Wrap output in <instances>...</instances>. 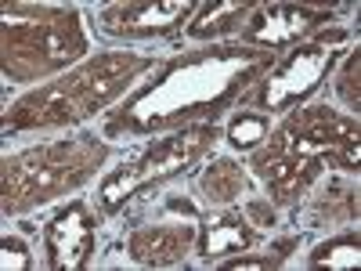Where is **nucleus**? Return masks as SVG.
Instances as JSON below:
<instances>
[{
	"label": "nucleus",
	"mask_w": 361,
	"mask_h": 271,
	"mask_svg": "<svg viewBox=\"0 0 361 271\" xmlns=\"http://www.w3.org/2000/svg\"><path fill=\"white\" fill-rule=\"evenodd\" d=\"M192 239V228H173V231H141L130 239V253L145 264H170L185 253Z\"/></svg>",
	"instance_id": "f03ea898"
},
{
	"label": "nucleus",
	"mask_w": 361,
	"mask_h": 271,
	"mask_svg": "<svg viewBox=\"0 0 361 271\" xmlns=\"http://www.w3.org/2000/svg\"><path fill=\"white\" fill-rule=\"evenodd\" d=\"M250 214H253L257 221H264V224H271V210H264V203H253V206H250Z\"/></svg>",
	"instance_id": "1a4fd4ad"
},
{
	"label": "nucleus",
	"mask_w": 361,
	"mask_h": 271,
	"mask_svg": "<svg viewBox=\"0 0 361 271\" xmlns=\"http://www.w3.org/2000/svg\"><path fill=\"white\" fill-rule=\"evenodd\" d=\"M238 185H243V177H238V170L231 163H217L214 174H206V188L214 192V195H221V199H228Z\"/></svg>",
	"instance_id": "423d86ee"
},
{
	"label": "nucleus",
	"mask_w": 361,
	"mask_h": 271,
	"mask_svg": "<svg viewBox=\"0 0 361 271\" xmlns=\"http://www.w3.org/2000/svg\"><path fill=\"white\" fill-rule=\"evenodd\" d=\"M51 250H54V264H66V267L83 264L90 250V224L83 206H73L69 214H62L51 224Z\"/></svg>",
	"instance_id": "f257e3e1"
},
{
	"label": "nucleus",
	"mask_w": 361,
	"mask_h": 271,
	"mask_svg": "<svg viewBox=\"0 0 361 271\" xmlns=\"http://www.w3.org/2000/svg\"><path fill=\"white\" fill-rule=\"evenodd\" d=\"M206 141H214V131H206V127H199V131H188V134H180V138H173V141H166V145H159L152 156H148V163H163V167H173L177 159L185 163V159H192L199 148L206 145Z\"/></svg>",
	"instance_id": "7ed1b4c3"
},
{
	"label": "nucleus",
	"mask_w": 361,
	"mask_h": 271,
	"mask_svg": "<svg viewBox=\"0 0 361 271\" xmlns=\"http://www.w3.org/2000/svg\"><path fill=\"white\" fill-rule=\"evenodd\" d=\"M25 264H29V257L18 239H4V267H25Z\"/></svg>",
	"instance_id": "6e6552de"
},
{
	"label": "nucleus",
	"mask_w": 361,
	"mask_h": 271,
	"mask_svg": "<svg viewBox=\"0 0 361 271\" xmlns=\"http://www.w3.org/2000/svg\"><path fill=\"white\" fill-rule=\"evenodd\" d=\"M228 267H243V271H253V267H264V260H231Z\"/></svg>",
	"instance_id": "9d476101"
},
{
	"label": "nucleus",
	"mask_w": 361,
	"mask_h": 271,
	"mask_svg": "<svg viewBox=\"0 0 361 271\" xmlns=\"http://www.w3.org/2000/svg\"><path fill=\"white\" fill-rule=\"evenodd\" d=\"M314 264H333V267H350L357 264V243L343 239V243H329L314 253Z\"/></svg>",
	"instance_id": "39448f33"
},
{
	"label": "nucleus",
	"mask_w": 361,
	"mask_h": 271,
	"mask_svg": "<svg viewBox=\"0 0 361 271\" xmlns=\"http://www.w3.org/2000/svg\"><path fill=\"white\" fill-rule=\"evenodd\" d=\"M246 243H250V231L243 228V221L228 217V221H217L214 228H209V235H206V253L217 257V253H228V250H243Z\"/></svg>",
	"instance_id": "20e7f679"
},
{
	"label": "nucleus",
	"mask_w": 361,
	"mask_h": 271,
	"mask_svg": "<svg viewBox=\"0 0 361 271\" xmlns=\"http://www.w3.org/2000/svg\"><path fill=\"white\" fill-rule=\"evenodd\" d=\"M264 134H267V127H264V119H257V116H243V119H235V127H231V141L238 148L257 145Z\"/></svg>",
	"instance_id": "0eeeda50"
}]
</instances>
